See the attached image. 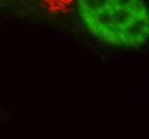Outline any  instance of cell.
Listing matches in <instances>:
<instances>
[{
	"mask_svg": "<svg viewBox=\"0 0 149 139\" xmlns=\"http://www.w3.org/2000/svg\"><path fill=\"white\" fill-rule=\"evenodd\" d=\"M87 30L101 42L123 48L143 47L149 37L144 0H75Z\"/></svg>",
	"mask_w": 149,
	"mask_h": 139,
	"instance_id": "obj_1",
	"label": "cell"
}]
</instances>
